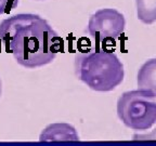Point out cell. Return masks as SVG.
<instances>
[{
	"label": "cell",
	"instance_id": "10",
	"mask_svg": "<svg viewBox=\"0 0 156 146\" xmlns=\"http://www.w3.org/2000/svg\"><path fill=\"white\" fill-rule=\"evenodd\" d=\"M0 96H1V80H0Z\"/></svg>",
	"mask_w": 156,
	"mask_h": 146
},
{
	"label": "cell",
	"instance_id": "6",
	"mask_svg": "<svg viewBox=\"0 0 156 146\" xmlns=\"http://www.w3.org/2000/svg\"><path fill=\"white\" fill-rule=\"evenodd\" d=\"M138 90L156 96V58H150L140 67L136 77Z\"/></svg>",
	"mask_w": 156,
	"mask_h": 146
},
{
	"label": "cell",
	"instance_id": "5",
	"mask_svg": "<svg viewBox=\"0 0 156 146\" xmlns=\"http://www.w3.org/2000/svg\"><path fill=\"white\" fill-rule=\"evenodd\" d=\"M77 132L68 123H52L46 127L39 136V141H77Z\"/></svg>",
	"mask_w": 156,
	"mask_h": 146
},
{
	"label": "cell",
	"instance_id": "8",
	"mask_svg": "<svg viewBox=\"0 0 156 146\" xmlns=\"http://www.w3.org/2000/svg\"><path fill=\"white\" fill-rule=\"evenodd\" d=\"M17 0H0V14L9 12L16 5Z\"/></svg>",
	"mask_w": 156,
	"mask_h": 146
},
{
	"label": "cell",
	"instance_id": "1",
	"mask_svg": "<svg viewBox=\"0 0 156 146\" xmlns=\"http://www.w3.org/2000/svg\"><path fill=\"white\" fill-rule=\"evenodd\" d=\"M0 40L20 65L26 68L50 64L62 50V39L46 19L22 13L0 23Z\"/></svg>",
	"mask_w": 156,
	"mask_h": 146
},
{
	"label": "cell",
	"instance_id": "7",
	"mask_svg": "<svg viewBox=\"0 0 156 146\" xmlns=\"http://www.w3.org/2000/svg\"><path fill=\"white\" fill-rule=\"evenodd\" d=\"M136 16L142 23L151 25L156 22V0H136Z\"/></svg>",
	"mask_w": 156,
	"mask_h": 146
},
{
	"label": "cell",
	"instance_id": "2",
	"mask_svg": "<svg viewBox=\"0 0 156 146\" xmlns=\"http://www.w3.org/2000/svg\"><path fill=\"white\" fill-rule=\"evenodd\" d=\"M75 66L78 79L98 92L113 91L124 80V65L112 52H83L76 56Z\"/></svg>",
	"mask_w": 156,
	"mask_h": 146
},
{
	"label": "cell",
	"instance_id": "9",
	"mask_svg": "<svg viewBox=\"0 0 156 146\" xmlns=\"http://www.w3.org/2000/svg\"><path fill=\"white\" fill-rule=\"evenodd\" d=\"M134 140H156V128L152 132L147 134H134L133 135Z\"/></svg>",
	"mask_w": 156,
	"mask_h": 146
},
{
	"label": "cell",
	"instance_id": "4",
	"mask_svg": "<svg viewBox=\"0 0 156 146\" xmlns=\"http://www.w3.org/2000/svg\"><path fill=\"white\" fill-rule=\"evenodd\" d=\"M126 19L122 13L115 9L98 10L89 19L88 32L97 41L116 39L124 33Z\"/></svg>",
	"mask_w": 156,
	"mask_h": 146
},
{
	"label": "cell",
	"instance_id": "3",
	"mask_svg": "<svg viewBox=\"0 0 156 146\" xmlns=\"http://www.w3.org/2000/svg\"><path fill=\"white\" fill-rule=\"evenodd\" d=\"M117 115L129 129L150 130L156 124V96L141 90L122 93L117 101Z\"/></svg>",
	"mask_w": 156,
	"mask_h": 146
}]
</instances>
